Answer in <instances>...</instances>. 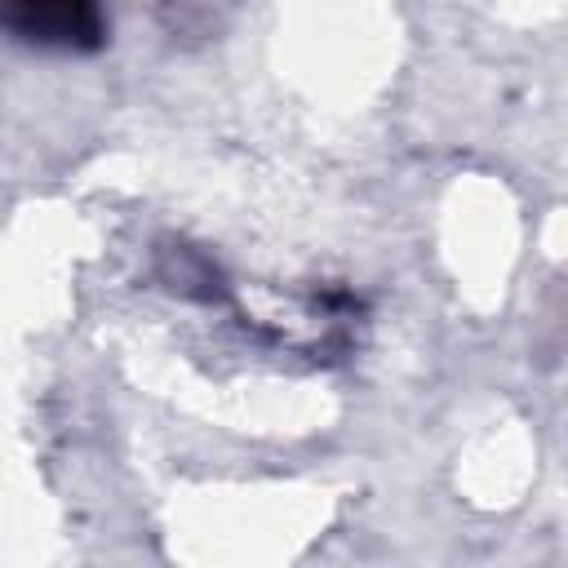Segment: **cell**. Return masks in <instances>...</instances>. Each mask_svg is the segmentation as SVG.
I'll use <instances>...</instances> for the list:
<instances>
[{
    "label": "cell",
    "mask_w": 568,
    "mask_h": 568,
    "mask_svg": "<svg viewBox=\"0 0 568 568\" xmlns=\"http://www.w3.org/2000/svg\"><path fill=\"white\" fill-rule=\"evenodd\" d=\"M0 31L58 53H93L106 44L102 0H0Z\"/></svg>",
    "instance_id": "6da1fadb"
}]
</instances>
